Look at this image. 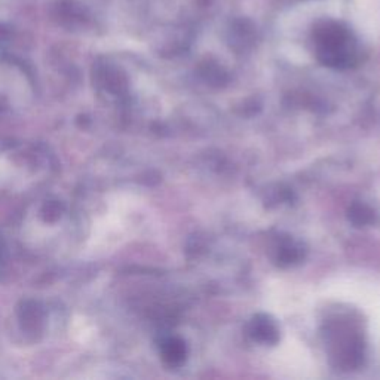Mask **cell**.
I'll use <instances>...</instances> for the list:
<instances>
[{"instance_id": "obj_3", "label": "cell", "mask_w": 380, "mask_h": 380, "mask_svg": "<svg viewBox=\"0 0 380 380\" xmlns=\"http://www.w3.org/2000/svg\"><path fill=\"white\" fill-rule=\"evenodd\" d=\"M304 257V249L299 245L293 243V241H287V243L280 245L276 254V260L281 266H291L303 260Z\"/></svg>"}, {"instance_id": "obj_4", "label": "cell", "mask_w": 380, "mask_h": 380, "mask_svg": "<svg viewBox=\"0 0 380 380\" xmlns=\"http://www.w3.org/2000/svg\"><path fill=\"white\" fill-rule=\"evenodd\" d=\"M348 219L352 225H355L357 227H363L375 223L376 212L368 205H366V203L355 202L348 210Z\"/></svg>"}, {"instance_id": "obj_1", "label": "cell", "mask_w": 380, "mask_h": 380, "mask_svg": "<svg viewBox=\"0 0 380 380\" xmlns=\"http://www.w3.org/2000/svg\"><path fill=\"white\" fill-rule=\"evenodd\" d=\"M249 336L254 340L265 343V345H276L280 340V330H278L275 321L267 315H256L249 322Z\"/></svg>"}, {"instance_id": "obj_2", "label": "cell", "mask_w": 380, "mask_h": 380, "mask_svg": "<svg viewBox=\"0 0 380 380\" xmlns=\"http://www.w3.org/2000/svg\"><path fill=\"white\" fill-rule=\"evenodd\" d=\"M186 355H188L186 343H184L181 339L172 337L164 343V358L166 363H170L171 366H180L181 363H184Z\"/></svg>"}]
</instances>
